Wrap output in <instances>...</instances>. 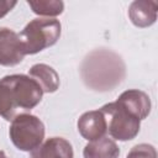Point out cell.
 <instances>
[{"label":"cell","mask_w":158,"mask_h":158,"mask_svg":"<svg viewBox=\"0 0 158 158\" xmlns=\"http://www.w3.org/2000/svg\"><path fill=\"white\" fill-rule=\"evenodd\" d=\"M43 96L40 84L25 74H11L0 79V116L12 121L36 107Z\"/></svg>","instance_id":"cell-1"},{"label":"cell","mask_w":158,"mask_h":158,"mask_svg":"<svg viewBox=\"0 0 158 158\" xmlns=\"http://www.w3.org/2000/svg\"><path fill=\"white\" fill-rule=\"evenodd\" d=\"M80 75L84 84L95 91L114 90L126 75L122 58L110 49H95L83 60Z\"/></svg>","instance_id":"cell-2"},{"label":"cell","mask_w":158,"mask_h":158,"mask_svg":"<svg viewBox=\"0 0 158 158\" xmlns=\"http://www.w3.org/2000/svg\"><path fill=\"white\" fill-rule=\"evenodd\" d=\"M62 25L59 20L38 17L31 20L19 33L25 54H36L53 46L60 37Z\"/></svg>","instance_id":"cell-3"},{"label":"cell","mask_w":158,"mask_h":158,"mask_svg":"<svg viewBox=\"0 0 158 158\" xmlns=\"http://www.w3.org/2000/svg\"><path fill=\"white\" fill-rule=\"evenodd\" d=\"M44 125L31 114H21L16 116L10 125L9 136L12 144L22 152H32L44 138Z\"/></svg>","instance_id":"cell-4"},{"label":"cell","mask_w":158,"mask_h":158,"mask_svg":"<svg viewBox=\"0 0 158 158\" xmlns=\"http://www.w3.org/2000/svg\"><path fill=\"white\" fill-rule=\"evenodd\" d=\"M100 111L106 118L107 132L112 138L125 142L133 139L138 135L141 128V120H138L118 102L114 101L105 104Z\"/></svg>","instance_id":"cell-5"},{"label":"cell","mask_w":158,"mask_h":158,"mask_svg":"<svg viewBox=\"0 0 158 158\" xmlns=\"http://www.w3.org/2000/svg\"><path fill=\"white\" fill-rule=\"evenodd\" d=\"M23 46L19 33L7 27H0V65L15 67L25 58Z\"/></svg>","instance_id":"cell-6"},{"label":"cell","mask_w":158,"mask_h":158,"mask_svg":"<svg viewBox=\"0 0 158 158\" xmlns=\"http://www.w3.org/2000/svg\"><path fill=\"white\" fill-rule=\"evenodd\" d=\"M80 136L86 141H95L104 137L107 132V123L104 114L100 110L84 112L77 122Z\"/></svg>","instance_id":"cell-7"},{"label":"cell","mask_w":158,"mask_h":158,"mask_svg":"<svg viewBox=\"0 0 158 158\" xmlns=\"http://www.w3.org/2000/svg\"><path fill=\"white\" fill-rule=\"evenodd\" d=\"M116 102H118L141 121L149 115L152 107L149 96L144 91L138 89H130L123 91L117 98Z\"/></svg>","instance_id":"cell-8"},{"label":"cell","mask_w":158,"mask_h":158,"mask_svg":"<svg viewBox=\"0 0 158 158\" xmlns=\"http://www.w3.org/2000/svg\"><path fill=\"white\" fill-rule=\"evenodd\" d=\"M31 158H74V152L65 138L51 137L31 152Z\"/></svg>","instance_id":"cell-9"},{"label":"cell","mask_w":158,"mask_h":158,"mask_svg":"<svg viewBox=\"0 0 158 158\" xmlns=\"http://www.w3.org/2000/svg\"><path fill=\"white\" fill-rule=\"evenodd\" d=\"M158 2L153 0H136L128 7V17L131 22L139 28L152 26L157 20Z\"/></svg>","instance_id":"cell-10"},{"label":"cell","mask_w":158,"mask_h":158,"mask_svg":"<svg viewBox=\"0 0 158 158\" xmlns=\"http://www.w3.org/2000/svg\"><path fill=\"white\" fill-rule=\"evenodd\" d=\"M28 77L36 80L43 93H54L59 88V75L58 73L44 63H37L32 65L28 70Z\"/></svg>","instance_id":"cell-11"},{"label":"cell","mask_w":158,"mask_h":158,"mask_svg":"<svg viewBox=\"0 0 158 158\" xmlns=\"http://www.w3.org/2000/svg\"><path fill=\"white\" fill-rule=\"evenodd\" d=\"M84 158H118L120 148L116 142L107 136L90 141L83 149Z\"/></svg>","instance_id":"cell-12"},{"label":"cell","mask_w":158,"mask_h":158,"mask_svg":"<svg viewBox=\"0 0 158 158\" xmlns=\"http://www.w3.org/2000/svg\"><path fill=\"white\" fill-rule=\"evenodd\" d=\"M27 4L33 14L47 19L58 16L64 10V2L60 0H28Z\"/></svg>","instance_id":"cell-13"},{"label":"cell","mask_w":158,"mask_h":158,"mask_svg":"<svg viewBox=\"0 0 158 158\" xmlns=\"http://www.w3.org/2000/svg\"><path fill=\"white\" fill-rule=\"evenodd\" d=\"M126 158H157V151L152 144L139 143L131 148Z\"/></svg>","instance_id":"cell-14"},{"label":"cell","mask_w":158,"mask_h":158,"mask_svg":"<svg viewBox=\"0 0 158 158\" xmlns=\"http://www.w3.org/2000/svg\"><path fill=\"white\" fill-rule=\"evenodd\" d=\"M16 4L17 1L15 0H0V19L6 16L16 6Z\"/></svg>","instance_id":"cell-15"},{"label":"cell","mask_w":158,"mask_h":158,"mask_svg":"<svg viewBox=\"0 0 158 158\" xmlns=\"http://www.w3.org/2000/svg\"><path fill=\"white\" fill-rule=\"evenodd\" d=\"M0 158H9V157L5 154V152H4V151H0Z\"/></svg>","instance_id":"cell-16"}]
</instances>
